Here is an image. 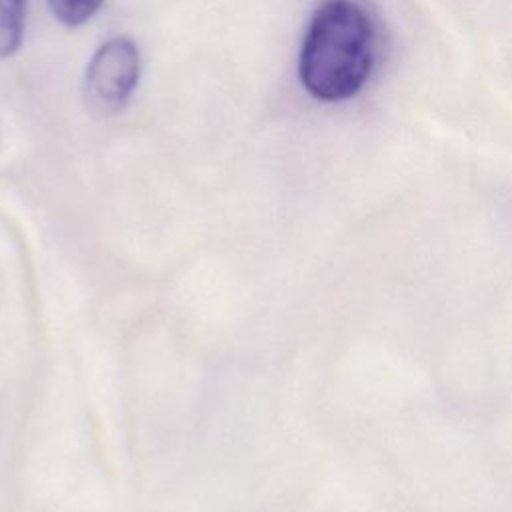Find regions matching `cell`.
<instances>
[{"mask_svg":"<svg viewBox=\"0 0 512 512\" xmlns=\"http://www.w3.org/2000/svg\"><path fill=\"white\" fill-rule=\"evenodd\" d=\"M374 56L376 34L366 10L352 0H328L308 24L298 62L300 80L318 100H346L366 84Z\"/></svg>","mask_w":512,"mask_h":512,"instance_id":"1","label":"cell"},{"mask_svg":"<svg viewBox=\"0 0 512 512\" xmlns=\"http://www.w3.org/2000/svg\"><path fill=\"white\" fill-rule=\"evenodd\" d=\"M140 76V56L134 42L116 36L92 56L84 78V104L92 116L118 114L130 100Z\"/></svg>","mask_w":512,"mask_h":512,"instance_id":"2","label":"cell"},{"mask_svg":"<svg viewBox=\"0 0 512 512\" xmlns=\"http://www.w3.org/2000/svg\"><path fill=\"white\" fill-rule=\"evenodd\" d=\"M26 0H0V58L14 54L24 34Z\"/></svg>","mask_w":512,"mask_h":512,"instance_id":"3","label":"cell"},{"mask_svg":"<svg viewBox=\"0 0 512 512\" xmlns=\"http://www.w3.org/2000/svg\"><path fill=\"white\" fill-rule=\"evenodd\" d=\"M102 0H48L50 12L64 26H80L100 8Z\"/></svg>","mask_w":512,"mask_h":512,"instance_id":"4","label":"cell"}]
</instances>
